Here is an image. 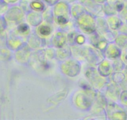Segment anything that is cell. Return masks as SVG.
I'll return each mask as SVG.
<instances>
[{"label": "cell", "mask_w": 127, "mask_h": 120, "mask_svg": "<svg viewBox=\"0 0 127 120\" xmlns=\"http://www.w3.org/2000/svg\"><path fill=\"white\" fill-rule=\"evenodd\" d=\"M50 28L47 26H42L40 29V32L43 35H47L50 33Z\"/></svg>", "instance_id": "1"}, {"label": "cell", "mask_w": 127, "mask_h": 120, "mask_svg": "<svg viewBox=\"0 0 127 120\" xmlns=\"http://www.w3.org/2000/svg\"><path fill=\"white\" fill-rule=\"evenodd\" d=\"M19 31H21V32H25V31H26L28 29V26L27 25H26V24H23V25H21L19 27Z\"/></svg>", "instance_id": "2"}, {"label": "cell", "mask_w": 127, "mask_h": 120, "mask_svg": "<svg viewBox=\"0 0 127 120\" xmlns=\"http://www.w3.org/2000/svg\"><path fill=\"white\" fill-rule=\"evenodd\" d=\"M44 1L49 4H56V3L59 0H44Z\"/></svg>", "instance_id": "3"}, {"label": "cell", "mask_w": 127, "mask_h": 120, "mask_svg": "<svg viewBox=\"0 0 127 120\" xmlns=\"http://www.w3.org/2000/svg\"><path fill=\"white\" fill-rule=\"evenodd\" d=\"M59 21L60 22V23H64L66 22V19H65V18H59Z\"/></svg>", "instance_id": "4"}, {"label": "cell", "mask_w": 127, "mask_h": 120, "mask_svg": "<svg viewBox=\"0 0 127 120\" xmlns=\"http://www.w3.org/2000/svg\"><path fill=\"white\" fill-rule=\"evenodd\" d=\"M6 2H8V3H16L18 1V0H4Z\"/></svg>", "instance_id": "5"}, {"label": "cell", "mask_w": 127, "mask_h": 120, "mask_svg": "<svg viewBox=\"0 0 127 120\" xmlns=\"http://www.w3.org/2000/svg\"><path fill=\"white\" fill-rule=\"evenodd\" d=\"M95 1H97V2H98V3H104L105 1H106V0H95Z\"/></svg>", "instance_id": "6"}]
</instances>
